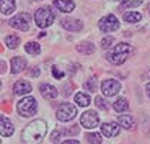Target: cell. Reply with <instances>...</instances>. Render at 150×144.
I'll return each instance as SVG.
<instances>
[{"mask_svg": "<svg viewBox=\"0 0 150 144\" xmlns=\"http://www.w3.org/2000/svg\"><path fill=\"white\" fill-rule=\"evenodd\" d=\"M47 133V124L43 120L32 121L22 133L24 144H40Z\"/></svg>", "mask_w": 150, "mask_h": 144, "instance_id": "1", "label": "cell"}, {"mask_svg": "<svg viewBox=\"0 0 150 144\" xmlns=\"http://www.w3.org/2000/svg\"><path fill=\"white\" fill-rule=\"evenodd\" d=\"M132 53V46L127 43H119L117 46L113 47V50L109 53L107 59L109 61H112L113 64H123L127 60V57Z\"/></svg>", "mask_w": 150, "mask_h": 144, "instance_id": "2", "label": "cell"}, {"mask_svg": "<svg viewBox=\"0 0 150 144\" xmlns=\"http://www.w3.org/2000/svg\"><path fill=\"white\" fill-rule=\"evenodd\" d=\"M54 20V13L50 10V7H42L35 13V22L36 26L40 29H46Z\"/></svg>", "mask_w": 150, "mask_h": 144, "instance_id": "3", "label": "cell"}, {"mask_svg": "<svg viewBox=\"0 0 150 144\" xmlns=\"http://www.w3.org/2000/svg\"><path fill=\"white\" fill-rule=\"evenodd\" d=\"M36 110H37V101L35 97H24L17 103V111L24 117H30L36 114Z\"/></svg>", "mask_w": 150, "mask_h": 144, "instance_id": "4", "label": "cell"}, {"mask_svg": "<svg viewBox=\"0 0 150 144\" xmlns=\"http://www.w3.org/2000/svg\"><path fill=\"white\" fill-rule=\"evenodd\" d=\"M77 111H76V107L70 103H63L59 106L57 111H56V116L60 121H70L76 117Z\"/></svg>", "mask_w": 150, "mask_h": 144, "instance_id": "5", "label": "cell"}, {"mask_svg": "<svg viewBox=\"0 0 150 144\" xmlns=\"http://www.w3.org/2000/svg\"><path fill=\"white\" fill-rule=\"evenodd\" d=\"M119 20L116 19V16L113 14H109V16H106L103 17L100 22H99V27H100V30L103 32V33H110V32H115L119 29Z\"/></svg>", "mask_w": 150, "mask_h": 144, "instance_id": "6", "label": "cell"}, {"mask_svg": "<svg viewBox=\"0 0 150 144\" xmlns=\"http://www.w3.org/2000/svg\"><path fill=\"white\" fill-rule=\"evenodd\" d=\"M80 124L84 128H94V127H97L99 126V114L93 110L83 113L80 119Z\"/></svg>", "mask_w": 150, "mask_h": 144, "instance_id": "7", "label": "cell"}, {"mask_svg": "<svg viewBox=\"0 0 150 144\" xmlns=\"http://www.w3.org/2000/svg\"><path fill=\"white\" fill-rule=\"evenodd\" d=\"M119 90H120V83L113 80V78L104 80L103 84H102V93H103L104 96H107V97H112V96L117 94Z\"/></svg>", "mask_w": 150, "mask_h": 144, "instance_id": "8", "label": "cell"}, {"mask_svg": "<svg viewBox=\"0 0 150 144\" xmlns=\"http://www.w3.org/2000/svg\"><path fill=\"white\" fill-rule=\"evenodd\" d=\"M9 23H10L12 27L17 29V30H22V32H27V30H29V16H27V14L14 16Z\"/></svg>", "mask_w": 150, "mask_h": 144, "instance_id": "9", "label": "cell"}, {"mask_svg": "<svg viewBox=\"0 0 150 144\" xmlns=\"http://www.w3.org/2000/svg\"><path fill=\"white\" fill-rule=\"evenodd\" d=\"M100 130H102V133L106 137L113 138V137H116L117 134L120 133V124H116V123H103L100 126Z\"/></svg>", "mask_w": 150, "mask_h": 144, "instance_id": "10", "label": "cell"}, {"mask_svg": "<svg viewBox=\"0 0 150 144\" xmlns=\"http://www.w3.org/2000/svg\"><path fill=\"white\" fill-rule=\"evenodd\" d=\"M13 91L17 96H23V94H29L32 91V84L26 80H19L14 86H13Z\"/></svg>", "mask_w": 150, "mask_h": 144, "instance_id": "11", "label": "cell"}, {"mask_svg": "<svg viewBox=\"0 0 150 144\" xmlns=\"http://www.w3.org/2000/svg\"><path fill=\"white\" fill-rule=\"evenodd\" d=\"M26 66H27V61L23 57H13L12 61H10V71L13 74H17V73L23 71Z\"/></svg>", "mask_w": 150, "mask_h": 144, "instance_id": "12", "label": "cell"}, {"mask_svg": "<svg viewBox=\"0 0 150 144\" xmlns=\"http://www.w3.org/2000/svg\"><path fill=\"white\" fill-rule=\"evenodd\" d=\"M62 26L66 30H70V32H79L83 27L80 20H76V19H63L62 20Z\"/></svg>", "mask_w": 150, "mask_h": 144, "instance_id": "13", "label": "cell"}, {"mask_svg": "<svg viewBox=\"0 0 150 144\" xmlns=\"http://www.w3.org/2000/svg\"><path fill=\"white\" fill-rule=\"evenodd\" d=\"M40 93H42V96L45 97V99H56L57 97V89L56 87H53L52 84H42L40 86Z\"/></svg>", "mask_w": 150, "mask_h": 144, "instance_id": "14", "label": "cell"}, {"mask_svg": "<svg viewBox=\"0 0 150 144\" xmlns=\"http://www.w3.org/2000/svg\"><path fill=\"white\" fill-rule=\"evenodd\" d=\"M53 4H54L60 11H63V13H70V11L74 10V7H76L71 0H54Z\"/></svg>", "mask_w": 150, "mask_h": 144, "instance_id": "15", "label": "cell"}, {"mask_svg": "<svg viewBox=\"0 0 150 144\" xmlns=\"http://www.w3.org/2000/svg\"><path fill=\"white\" fill-rule=\"evenodd\" d=\"M0 131H1V136L3 137H9L12 136L13 131H14V127L10 120H7L6 117H1V121H0Z\"/></svg>", "mask_w": 150, "mask_h": 144, "instance_id": "16", "label": "cell"}, {"mask_svg": "<svg viewBox=\"0 0 150 144\" xmlns=\"http://www.w3.org/2000/svg\"><path fill=\"white\" fill-rule=\"evenodd\" d=\"M119 124L122 127H125L127 130H133L134 128V120L132 116H127V114H123V116H119Z\"/></svg>", "mask_w": 150, "mask_h": 144, "instance_id": "17", "label": "cell"}, {"mask_svg": "<svg viewBox=\"0 0 150 144\" xmlns=\"http://www.w3.org/2000/svg\"><path fill=\"white\" fill-rule=\"evenodd\" d=\"M14 10H16V1L14 0H1L3 14H12Z\"/></svg>", "mask_w": 150, "mask_h": 144, "instance_id": "18", "label": "cell"}, {"mask_svg": "<svg viewBox=\"0 0 150 144\" xmlns=\"http://www.w3.org/2000/svg\"><path fill=\"white\" fill-rule=\"evenodd\" d=\"M113 109H115L117 113H123V111H126L129 109V103H127L126 99H123V97H120V99H117L113 103Z\"/></svg>", "mask_w": 150, "mask_h": 144, "instance_id": "19", "label": "cell"}, {"mask_svg": "<svg viewBox=\"0 0 150 144\" xmlns=\"http://www.w3.org/2000/svg\"><path fill=\"white\" fill-rule=\"evenodd\" d=\"M74 101H76L80 107H87V106L90 104V97H89L87 94H84V93H77V94L74 96Z\"/></svg>", "mask_w": 150, "mask_h": 144, "instance_id": "20", "label": "cell"}, {"mask_svg": "<svg viewBox=\"0 0 150 144\" xmlns=\"http://www.w3.org/2000/svg\"><path fill=\"white\" fill-rule=\"evenodd\" d=\"M77 52H80L83 54H92L94 52V46L90 42H83V43L77 46Z\"/></svg>", "mask_w": 150, "mask_h": 144, "instance_id": "21", "label": "cell"}, {"mask_svg": "<svg viewBox=\"0 0 150 144\" xmlns=\"http://www.w3.org/2000/svg\"><path fill=\"white\" fill-rule=\"evenodd\" d=\"M123 19L127 23H137L142 20V14L139 11H127V13H125Z\"/></svg>", "mask_w": 150, "mask_h": 144, "instance_id": "22", "label": "cell"}, {"mask_svg": "<svg viewBox=\"0 0 150 144\" xmlns=\"http://www.w3.org/2000/svg\"><path fill=\"white\" fill-rule=\"evenodd\" d=\"M24 50L29 53V54H39L40 53V46L39 43H36V42H29L27 44L24 46Z\"/></svg>", "mask_w": 150, "mask_h": 144, "instance_id": "23", "label": "cell"}, {"mask_svg": "<svg viewBox=\"0 0 150 144\" xmlns=\"http://www.w3.org/2000/svg\"><path fill=\"white\" fill-rule=\"evenodd\" d=\"M4 42H6V46H7L9 49H16L17 46L20 44V39H19L17 36H13V34L7 36Z\"/></svg>", "mask_w": 150, "mask_h": 144, "instance_id": "24", "label": "cell"}, {"mask_svg": "<svg viewBox=\"0 0 150 144\" xmlns=\"http://www.w3.org/2000/svg\"><path fill=\"white\" fill-rule=\"evenodd\" d=\"M87 143L89 144H102V137L99 133L87 134Z\"/></svg>", "mask_w": 150, "mask_h": 144, "instance_id": "25", "label": "cell"}, {"mask_svg": "<svg viewBox=\"0 0 150 144\" xmlns=\"http://www.w3.org/2000/svg\"><path fill=\"white\" fill-rule=\"evenodd\" d=\"M120 3L125 7H136V6H140L143 3V0H120Z\"/></svg>", "mask_w": 150, "mask_h": 144, "instance_id": "26", "label": "cell"}, {"mask_svg": "<svg viewBox=\"0 0 150 144\" xmlns=\"http://www.w3.org/2000/svg\"><path fill=\"white\" fill-rule=\"evenodd\" d=\"M96 106L103 111L107 110V104H106V101H104L102 97H96Z\"/></svg>", "mask_w": 150, "mask_h": 144, "instance_id": "27", "label": "cell"}, {"mask_svg": "<svg viewBox=\"0 0 150 144\" xmlns=\"http://www.w3.org/2000/svg\"><path fill=\"white\" fill-rule=\"evenodd\" d=\"M113 42H115V39H113V37H104L103 40H102V47H103V49H107L109 46L113 43Z\"/></svg>", "mask_w": 150, "mask_h": 144, "instance_id": "28", "label": "cell"}, {"mask_svg": "<svg viewBox=\"0 0 150 144\" xmlns=\"http://www.w3.org/2000/svg\"><path fill=\"white\" fill-rule=\"evenodd\" d=\"M52 71H53V76H54V78H62L63 76H64V73L59 68V67H53L52 68Z\"/></svg>", "mask_w": 150, "mask_h": 144, "instance_id": "29", "label": "cell"}, {"mask_svg": "<svg viewBox=\"0 0 150 144\" xmlns=\"http://www.w3.org/2000/svg\"><path fill=\"white\" fill-rule=\"evenodd\" d=\"M86 87L90 90V91H93V90L96 89V78H90V80L86 83Z\"/></svg>", "mask_w": 150, "mask_h": 144, "instance_id": "30", "label": "cell"}, {"mask_svg": "<svg viewBox=\"0 0 150 144\" xmlns=\"http://www.w3.org/2000/svg\"><path fill=\"white\" fill-rule=\"evenodd\" d=\"M59 138H60V131H53V134H52V141L53 143H57L59 141Z\"/></svg>", "mask_w": 150, "mask_h": 144, "instance_id": "31", "label": "cell"}, {"mask_svg": "<svg viewBox=\"0 0 150 144\" xmlns=\"http://www.w3.org/2000/svg\"><path fill=\"white\" fill-rule=\"evenodd\" d=\"M62 144H80L77 140H66V141H63Z\"/></svg>", "mask_w": 150, "mask_h": 144, "instance_id": "32", "label": "cell"}, {"mask_svg": "<svg viewBox=\"0 0 150 144\" xmlns=\"http://www.w3.org/2000/svg\"><path fill=\"white\" fill-rule=\"evenodd\" d=\"M30 74H32V76H39V70L36 68V70H33V71H32Z\"/></svg>", "mask_w": 150, "mask_h": 144, "instance_id": "33", "label": "cell"}, {"mask_svg": "<svg viewBox=\"0 0 150 144\" xmlns=\"http://www.w3.org/2000/svg\"><path fill=\"white\" fill-rule=\"evenodd\" d=\"M146 90H147V96L150 97V83L147 84V86H146Z\"/></svg>", "mask_w": 150, "mask_h": 144, "instance_id": "34", "label": "cell"}, {"mask_svg": "<svg viewBox=\"0 0 150 144\" xmlns=\"http://www.w3.org/2000/svg\"><path fill=\"white\" fill-rule=\"evenodd\" d=\"M147 10H149V14H150V4H149V6H147Z\"/></svg>", "mask_w": 150, "mask_h": 144, "instance_id": "35", "label": "cell"}]
</instances>
